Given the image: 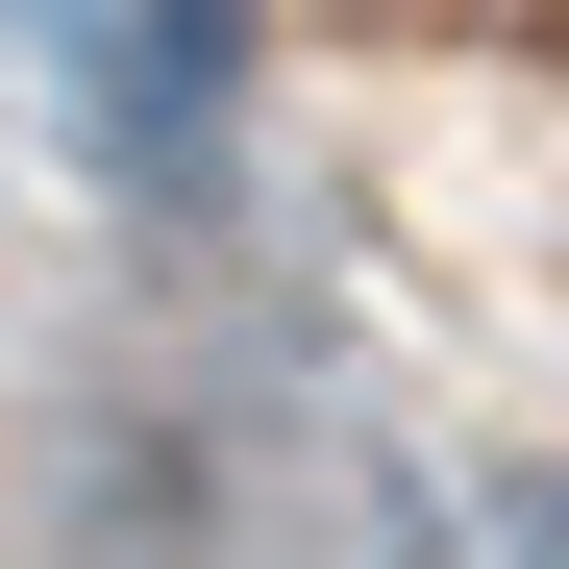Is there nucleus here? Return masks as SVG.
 I'll list each match as a JSON object with an SVG mask.
<instances>
[{
  "instance_id": "nucleus-1",
  "label": "nucleus",
  "mask_w": 569,
  "mask_h": 569,
  "mask_svg": "<svg viewBox=\"0 0 569 569\" xmlns=\"http://www.w3.org/2000/svg\"><path fill=\"white\" fill-rule=\"evenodd\" d=\"M50 569H223L199 446H173V421H100V446H74V496H50Z\"/></svg>"
},
{
  "instance_id": "nucleus-2",
  "label": "nucleus",
  "mask_w": 569,
  "mask_h": 569,
  "mask_svg": "<svg viewBox=\"0 0 569 569\" xmlns=\"http://www.w3.org/2000/svg\"><path fill=\"white\" fill-rule=\"evenodd\" d=\"M0 26H100V0H0Z\"/></svg>"
}]
</instances>
